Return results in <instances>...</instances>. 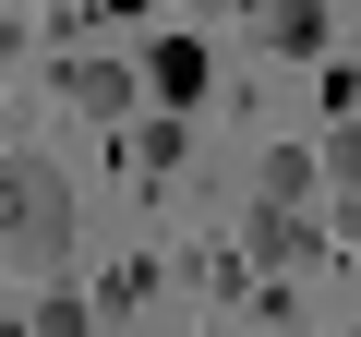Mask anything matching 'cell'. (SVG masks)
Returning a JSON list of instances; mask_svg holds the SVG:
<instances>
[{
	"label": "cell",
	"mask_w": 361,
	"mask_h": 337,
	"mask_svg": "<svg viewBox=\"0 0 361 337\" xmlns=\"http://www.w3.org/2000/svg\"><path fill=\"white\" fill-rule=\"evenodd\" d=\"M0 217H13V277H49L73 253V181H61V157H37V145L0 157Z\"/></svg>",
	"instance_id": "obj_1"
},
{
	"label": "cell",
	"mask_w": 361,
	"mask_h": 337,
	"mask_svg": "<svg viewBox=\"0 0 361 337\" xmlns=\"http://www.w3.org/2000/svg\"><path fill=\"white\" fill-rule=\"evenodd\" d=\"M61 97H73L85 121H133L157 85H145V73H121V61H61Z\"/></svg>",
	"instance_id": "obj_2"
},
{
	"label": "cell",
	"mask_w": 361,
	"mask_h": 337,
	"mask_svg": "<svg viewBox=\"0 0 361 337\" xmlns=\"http://www.w3.org/2000/svg\"><path fill=\"white\" fill-rule=\"evenodd\" d=\"M145 85H157V109H193V97L217 85V61H205L193 37H157V49H145Z\"/></svg>",
	"instance_id": "obj_3"
},
{
	"label": "cell",
	"mask_w": 361,
	"mask_h": 337,
	"mask_svg": "<svg viewBox=\"0 0 361 337\" xmlns=\"http://www.w3.org/2000/svg\"><path fill=\"white\" fill-rule=\"evenodd\" d=\"M265 13V49H289V61H325V0H253Z\"/></svg>",
	"instance_id": "obj_4"
},
{
	"label": "cell",
	"mask_w": 361,
	"mask_h": 337,
	"mask_svg": "<svg viewBox=\"0 0 361 337\" xmlns=\"http://www.w3.org/2000/svg\"><path fill=\"white\" fill-rule=\"evenodd\" d=\"M313 181H325V157H289V145H277V157H265V205H301V193H313Z\"/></svg>",
	"instance_id": "obj_5"
},
{
	"label": "cell",
	"mask_w": 361,
	"mask_h": 337,
	"mask_svg": "<svg viewBox=\"0 0 361 337\" xmlns=\"http://www.w3.org/2000/svg\"><path fill=\"white\" fill-rule=\"evenodd\" d=\"M13 337H85V301H61V289H49V301H37L25 325H13Z\"/></svg>",
	"instance_id": "obj_6"
},
{
	"label": "cell",
	"mask_w": 361,
	"mask_h": 337,
	"mask_svg": "<svg viewBox=\"0 0 361 337\" xmlns=\"http://www.w3.org/2000/svg\"><path fill=\"white\" fill-rule=\"evenodd\" d=\"M325 181H337V193H361V121H349V133L325 145Z\"/></svg>",
	"instance_id": "obj_7"
}]
</instances>
